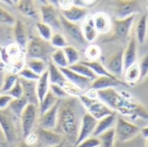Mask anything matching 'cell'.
<instances>
[{
  "mask_svg": "<svg viewBox=\"0 0 148 147\" xmlns=\"http://www.w3.org/2000/svg\"><path fill=\"white\" fill-rule=\"evenodd\" d=\"M97 97L110 109L121 116L131 120H148V109L139 101L134 100L129 94L119 92L115 88L97 91Z\"/></svg>",
  "mask_w": 148,
  "mask_h": 147,
  "instance_id": "6da1fadb",
  "label": "cell"
},
{
  "mask_svg": "<svg viewBox=\"0 0 148 147\" xmlns=\"http://www.w3.org/2000/svg\"><path fill=\"white\" fill-rule=\"evenodd\" d=\"M82 106L79 98L69 97L62 100L59 106L58 120L56 129L63 137H67L75 145L82 117L79 115V107Z\"/></svg>",
  "mask_w": 148,
  "mask_h": 147,
  "instance_id": "7a4b0ae2",
  "label": "cell"
},
{
  "mask_svg": "<svg viewBox=\"0 0 148 147\" xmlns=\"http://www.w3.org/2000/svg\"><path fill=\"white\" fill-rule=\"evenodd\" d=\"M55 49L49 42H46L40 37H33L28 41L25 48V56L26 58L41 59L49 62Z\"/></svg>",
  "mask_w": 148,
  "mask_h": 147,
  "instance_id": "3957f363",
  "label": "cell"
},
{
  "mask_svg": "<svg viewBox=\"0 0 148 147\" xmlns=\"http://www.w3.org/2000/svg\"><path fill=\"white\" fill-rule=\"evenodd\" d=\"M78 98L83 108L86 110V113H89L96 120L115 113L98 98H90L84 94L80 95Z\"/></svg>",
  "mask_w": 148,
  "mask_h": 147,
  "instance_id": "277c9868",
  "label": "cell"
},
{
  "mask_svg": "<svg viewBox=\"0 0 148 147\" xmlns=\"http://www.w3.org/2000/svg\"><path fill=\"white\" fill-rule=\"evenodd\" d=\"M116 140L121 143H126L134 139L140 133V128L133 122L118 116L114 126Z\"/></svg>",
  "mask_w": 148,
  "mask_h": 147,
  "instance_id": "5b68a950",
  "label": "cell"
},
{
  "mask_svg": "<svg viewBox=\"0 0 148 147\" xmlns=\"http://www.w3.org/2000/svg\"><path fill=\"white\" fill-rule=\"evenodd\" d=\"M142 11L140 0H114V14L115 18L122 19Z\"/></svg>",
  "mask_w": 148,
  "mask_h": 147,
  "instance_id": "8992f818",
  "label": "cell"
},
{
  "mask_svg": "<svg viewBox=\"0 0 148 147\" xmlns=\"http://www.w3.org/2000/svg\"><path fill=\"white\" fill-rule=\"evenodd\" d=\"M16 118L9 108L0 110V129L6 140L11 144L16 139V131L14 119Z\"/></svg>",
  "mask_w": 148,
  "mask_h": 147,
  "instance_id": "52a82bcc",
  "label": "cell"
},
{
  "mask_svg": "<svg viewBox=\"0 0 148 147\" xmlns=\"http://www.w3.org/2000/svg\"><path fill=\"white\" fill-rule=\"evenodd\" d=\"M38 107L34 104H28L20 116V124L23 137L25 138L32 133L38 116Z\"/></svg>",
  "mask_w": 148,
  "mask_h": 147,
  "instance_id": "ba28073f",
  "label": "cell"
},
{
  "mask_svg": "<svg viewBox=\"0 0 148 147\" xmlns=\"http://www.w3.org/2000/svg\"><path fill=\"white\" fill-rule=\"evenodd\" d=\"M135 16H132L127 18H115L113 22L112 29H113V36L111 37L112 40H119L125 42L128 39L130 31L134 25Z\"/></svg>",
  "mask_w": 148,
  "mask_h": 147,
  "instance_id": "9c48e42d",
  "label": "cell"
},
{
  "mask_svg": "<svg viewBox=\"0 0 148 147\" xmlns=\"http://www.w3.org/2000/svg\"><path fill=\"white\" fill-rule=\"evenodd\" d=\"M40 18L41 22L48 24L57 31L62 29L61 24V13L58 11V8L47 3L42 4L40 8Z\"/></svg>",
  "mask_w": 148,
  "mask_h": 147,
  "instance_id": "30bf717a",
  "label": "cell"
},
{
  "mask_svg": "<svg viewBox=\"0 0 148 147\" xmlns=\"http://www.w3.org/2000/svg\"><path fill=\"white\" fill-rule=\"evenodd\" d=\"M96 124H97V120L93 116H91L89 113H85L82 115L79 131H78V134H77V138H76L74 147L77 146L78 144H80L82 141L85 140L86 139L94 135V132L95 130Z\"/></svg>",
  "mask_w": 148,
  "mask_h": 147,
  "instance_id": "8fae6325",
  "label": "cell"
},
{
  "mask_svg": "<svg viewBox=\"0 0 148 147\" xmlns=\"http://www.w3.org/2000/svg\"><path fill=\"white\" fill-rule=\"evenodd\" d=\"M103 64L110 74H112L118 79H121L124 73L123 49L111 54L105 60Z\"/></svg>",
  "mask_w": 148,
  "mask_h": 147,
  "instance_id": "7c38bea8",
  "label": "cell"
},
{
  "mask_svg": "<svg viewBox=\"0 0 148 147\" xmlns=\"http://www.w3.org/2000/svg\"><path fill=\"white\" fill-rule=\"evenodd\" d=\"M38 141L45 147H54L64 141V137L56 130H48L39 128L36 133Z\"/></svg>",
  "mask_w": 148,
  "mask_h": 147,
  "instance_id": "4fadbf2b",
  "label": "cell"
},
{
  "mask_svg": "<svg viewBox=\"0 0 148 147\" xmlns=\"http://www.w3.org/2000/svg\"><path fill=\"white\" fill-rule=\"evenodd\" d=\"M60 102L61 101H58L53 107H51L49 110L40 115L38 122L41 128L48 129V130H56L57 126V120H58Z\"/></svg>",
  "mask_w": 148,
  "mask_h": 147,
  "instance_id": "5bb4252c",
  "label": "cell"
},
{
  "mask_svg": "<svg viewBox=\"0 0 148 147\" xmlns=\"http://www.w3.org/2000/svg\"><path fill=\"white\" fill-rule=\"evenodd\" d=\"M61 70L63 73L66 79L68 80V81H69L72 84H74L75 86H76L83 93H85L91 88V83H92L91 80L77 74L76 72L70 69L69 67L62 68H61Z\"/></svg>",
  "mask_w": 148,
  "mask_h": 147,
  "instance_id": "9a60e30c",
  "label": "cell"
},
{
  "mask_svg": "<svg viewBox=\"0 0 148 147\" xmlns=\"http://www.w3.org/2000/svg\"><path fill=\"white\" fill-rule=\"evenodd\" d=\"M61 24H62V29L74 41H75L79 44L88 43L83 37L81 25H79L76 23H72V22L68 21L62 15H61Z\"/></svg>",
  "mask_w": 148,
  "mask_h": 147,
  "instance_id": "2e32d148",
  "label": "cell"
},
{
  "mask_svg": "<svg viewBox=\"0 0 148 147\" xmlns=\"http://www.w3.org/2000/svg\"><path fill=\"white\" fill-rule=\"evenodd\" d=\"M127 86L123 81L118 78H112L108 76H98L91 83V88L94 90L99 91L111 88H117L119 86Z\"/></svg>",
  "mask_w": 148,
  "mask_h": 147,
  "instance_id": "e0dca14e",
  "label": "cell"
},
{
  "mask_svg": "<svg viewBox=\"0 0 148 147\" xmlns=\"http://www.w3.org/2000/svg\"><path fill=\"white\" fill-rule=\"evenodd\" d=\"M138 59V49L137 41L135 37H132L126 47L123 49V62H124V71L127 69L130 66L137 62Z\"/></svg>",
  "mask_w": 148,
  "mask_h": 147,
  "instance_id": "ac0fdd59",
  "label": "cell"
},
{
  "mask_svg": "<svg viewBox=\"0 0 148 147\" xmlns=\"http://www.w3.org/2000/svg\"><path fill=\"white\" fill-rule=\"evenodd\" d=\"M95 27L99 34H107L112 29L113 22L108 14L100 11L93 15Z\"/></svg>",
  "mask_w": 148,
  "mask_h": 147,
  "instance_id": "d6986e66",
  "label": "cell"
},
{
  "mask_svg": "<svg viewBox=\"0 0 148 147\" xmlns=\"http://www.w3.org/2000/svg\"><path fill=\"white\" fill-rule=\"evenodd\" d=\"M82 31L85 41L88 43H92L97 38L99 33L96 30L93 20V15H88L81 25Z\"/></svg>",
  "mask_w": 148,
  "mask_h": 147,
  "instance_id": "ffe728a7",
  "label": "cell"
},
{
  "mask_svg": "<svg viewBox=\"0 0 148 147\" xmlns=\"http://www.w3.org/2000/svg\"><path fill=\"white\" fill-rule=\"evenodd\" d=\"M60 13L68 21L76 23H78V22L80 21H83L84 18L88 15V11L87 8L80 7L76 5H73L69 10H62Z\"/></svg>",
  "mask_w": 148,
  "mask_h": 147,
  "instance_id": "44dd1931",
  "label": "cell"
},
{
  "mask_svg": "<svg viewBox=\"0 0 148 147\" xmlns=\"http://www.w3.org/2000/svg\"><path fill=\"white\" fill-rule=\"evenodd\" d=\"M19 81L23 86V97L28 101L29 104H34L38 107L39 101L36 94V81H28L19 78Z\"/></svg>",
  "mask_w": 148,
  "mask_h": 147,
  "instance_id": "7402d4cb",
  "label": "cell"
},
{
  "mask_svg": "<svg viewBox=\"0 0 148 147\" xmlns=\"http://www.w3.org/2000/svg\"><path fill=\"white\" fill-rule=\"evenodd\" d=\"M16 7L17 10L25 16L36 20L40 18V12L36 8L34 0H19Z\"/></svg>",
  "mask_w": 148,
  "mask_h": 147,
  "instance_id": "603a6c76",
  "label": "cell"
},
{
  "mask_svg": "<svg viewBox=\"0 0 148 147\" xmlns=\"http://www.w3.org/2000/svg\"><path fill=\"white\" fill-rule=\"evenodd\" d=\"M14 26V37H15V41L16 43L22 48L23 49L25 50L26 45L28 43V36H27V31H26V28L25 25L23 24V23L18 19L16 20Z\"/></svg>",
  "mask_w": 148,
  "mask_h": 147,
  "instance_id": "cb8c5ba5",
  "label": "cell"
},
{
  "mask_svg": "<svg viewBox=\"0 0 148 147\" xmlns=\"http://www.w3.org/2000/svg\"><path fill=\"white\" fill-rule=\"evenodd\" d=\"M116 113H114L108 116H106L99 120H97V124L95 126V130L94 132V135L95 137H98L99 135H101V133H105L106 131L114 128L116 123Z\"/></svg>",
  "mask_w": 148,
  "mask_h": 147,
  "instance_id": "d4e9b609",
  "label": "cell"
},
{
  "mask_svg": "<svg viewBox=\"0 0 148 147\" xmlns=\"http://www.w3.org/2000/svg\"><path fill=\"white\" fill-rule=\"evenodd\" d=\"M48 75H49V80L50 84L59 85L63 87L64 84L68 81L63 73L62 72L61 68L56 67L50 61L49 62V66H48Z\"/></svg>",
  "mask_w": 148,
  "mask_h": 147,
  "instance_id": "484cf974",
  "label": "cell"
},
{
  "mask_svg": "<svg viewBox=\"0 0 148 147\" xmlns=\"http://www.w3.org/2000/svg\"><path fill=\"white\" fill-rule=\"evenodd\" d=\"M148 32V16L147 14H143L140 16L136 23L135 29V35H136V41L143 44L147 40Z\"/></svg>",
  "mask_w": 148,
  "mask_h": 147,
  "instance_id": "4316f807",
  "label": "cell"
},
{
  "mask_svg": "<svg viewBox=\"0 0 148 147\" xmlns=\"http://www.w3.org/2000/svg\"><path fill=\"white\" fill-rule=\"evenodd\" d=\"M123 81L127 85L140 83V70L139 67V63L136 62L134 65L130 66L127 69H126L123 73Z\"/></svg>",
  "mask_w": 148,
  "mask_h": 147,
  "instance_id": "83f0119b",
  "label": "cell"
},
{
  "mask_svg": "<svg viewBox=\"0 0 148 147\" xmlns=\"http://www.w3.org/2000/svg\"><path fill=\"white\" fill-rule=\"evenodd\" d=\"M50 89V83L49 80L48 70L44 74H42L39 80L36 81V94L38 101H42V100L45 97V95L49 93Z\"/></svg>",
  "mask_w": 148,
  "mask_h": 147,
  "instance_id": "f1b7e54d",
  "label": "cell"
},
{
  "mask_svg": "<svg viewBox=\"0 0 148 147\" xmlns=\"http://www.w3.org/2000/svg\"><path fill=\"white\" fill-rule=\"evenodd\" d=\"M25 66L29 69L34 71L38 75H42L48 70L49 62L41 59H33V58H26Z\"/></svg>",
  "mask_w": 148,
  "mask_h": 147,
  "instance_id": "f546056e",
  "label": "cell"
},
{
  "mask_svg": "<svg viewBox=\"0 0 148 147\" xmlns=\"http://www.w3.org/2000/svg\"><path fill=\"white\" fill-rule=\"evenodd\" d=\"M82 62L87 65L95 74L97 77L98 76H108L112 78H117L112 74H110L106 68V67L104 66V64L101 63L100 61H82Z\"/></svg>",
  "mask_w": 148,
  "mask_h": 147,
  "instance_id": "4dcf8cb0",
  "label": "cell"
},
{
  "mask_svg": "<svg viewBox=\"0 0 148 147\" xmlns=\"http://www.w3.org/2000/svg\"><path fill=\"white\" fill-rule=\"evenodd\" d=\"M60 101L58 100L53 94L52 92L49 91V93L45 95V97L42 100V101L39 102V105H38V113H39V115H42V113H44L45 112H47L48 110H49L51 107H53L56 102Z\"/></svg>",
  "mask_w": 148,
  "mask_h": 147,
  "instance_id": "1f68e13d",
  "label": "cell"
},
{
  "mask_svg": "<svg viewBox=\"0 0 148 147\" xmlns=\"http://www.w3.org/2000/svg\"><path fill=\"white\" fill-rule=\"evenodd\" d=\"M29 102L24 97H22L19 99H13L10 101L8 108L16 118H20L22 113L26 108Z\"/></svg>",
  "mask_w": 148,
  "mask_h": 147,
  "instance_id": "d6a6232c",
  "label": "cell"
},
{
  "mask_svg": "<svg viewBox=\"0 0 148 147\" xmlns=\"http://www.w3.org/2000/svg\"><path fill=\"white\" fill-rule=\"evenodd\" d=\"M50 62L59 68L69 67L68 61L62 49H56L52 52L50 55Z\"/></svg>",
  "mask_w": 148,
  "mask_h": 147,
  "instance_id": "836d02e7",
  "label": "cell"
},
{
  "mask_svg": "<svg viewBox=\"0 0 148 147\" xmlns=\"http://www.w3.org/2000/svg\"><path fill=\"white\" fill-rule=\"evenodd\" d=\"M69 68L70 69H72L73 71L76 72L77 74H79V75H82V76H84V77H86V78H88L89 80H91L92 81L95 79L97 78L95 74L87 65H85L82 62H79L72 65V66H69Z\"/></svg>",
  "mask_w": 148,
  "mask_h": 147,
  "instance_id": "e575fe53",
  "label": "cell"
},
{
  "mask_svg": "<svg viewBox=\"0 0 148 147\" xmlns=\"http://www.w3.org/2000/svg\"><path fill=\"white\" fill-rule=\"evenodd\" d=\"M98 139L101 141V146L102 147H114L116 141L115 137V130L114 127L111 128L105 133H101L98 136Z\"/></svg>",
  "mask_w": 148,
  "mask_h": 147,
  "instance_id": "d590c367",
  "label": "cell"
},
{
  "mask_svg": "<svg viewBox=\"0 0 148 147\" xmlns=\"http://www.w3.org/2000/svg\"><path fill=\"white\" fill-rule=\"evenodd\" d=\"M36 29L38 33V36L40 38L46 42H49L52 36H53V29L48 24L42 23V22H37L36 23Z\"/></svg>",
  "mask_w": 148,
  "mask_h": 147,
  "instance_id": "8d00e7d4",
  "label": "cell"
},
{
  "mask_svg": "<svg viewBox=\"0 0 148 147\" xmlns=\"http://www.w3.org/2000/svg\"><path fill=\"white\" fill-rule=\"evenodd\" d=\"M62 49H63L64 54L66 55L69 67L79 62V61H80V53H79L78 49L75 47L69 44L68 46H66Z\"/></svg>",
  "mask_w": 148,
  "mask_h": 147,
  "instance_id": "74e56055",
  "label": "cell"
},
{
  "mask_svg": "<svg viewBox=\"0 0 148 147\" xmlns=\"http://www.w3.org/2000/svg\"><path fill=\"white\" fill-rule=\"evenodd\" d=\"M19 77L16 74H13V73H7L3 78V81H2V86H1V89H2V92L3 94H6L8 93L12 88L13 86L16 84V82L18 81Z\"/></svg>",
  "mask_w": 148,
  "mask_h": 147,
  "instance_id": "f35d334b",
  "label": "cell"
},
{
  "mask_svg": "<svg viewBox=\"0 0 148 147\" xmlns=\"http://www.w3.org/2000/svg\"><path fill=\"white\" fill-rule=\"evenodd\" d=\"M101 56V49L97 44H89L85 49L87 61H99Z\"/></svg>",
  "mask_w": 148,
  "mask_h": 147,
  "instance_id": "ab89813d",
  "label": "cell"
},
{
  "mask_svg": "<svg viewBox=\"0 0 148 147\" xmlns=\"http://www.w3.org/2000/svg\"><path fill=\"white\" fill-rule=\"evenodd\" d=\"M49 43L54 49H64L66 46L69 45L67 39L60 32H56L53 34L49 41Z\"/></svg>",
  "mask_w": 148,
  "mask_h": 147,
  "instance_id": "60d3db41",
  "label": "cell"
},
{
  "mask_svg": "<svg viewBox=\"0 0 148 147\" xmlns=\"http://www.w3.org/2000/svg\"><path fill=\"white\" fill-rule=\"evenodd\" d=\"M16 19L10 12L0 7V23L13 26L16 23Z\"/></svg>",
  "mask_w": 148,
  "mask_h": 147,
  "instance_id": "b9f144b4",
  "label": "cell"
},
{
  "mask_svg": "<svg viewBox=\"0 0 148 147\" xmlns=\"http://www.w3.org/2000/svg\"><path fill=\"white\" fill-rule=\"evenodd\" d=\"M17 75L19 78L28 80V81H37L41 76V75H38L37 74H36L34 71H32L26 66L17 74Z\"/></svg>",
  "mask_w": 148,
  "mask_h": 147,
  "instance_id": "7bdbcfd3",
  "label": "cell"
},
{
  "mask_svg": "<svg viewBox=\"0 0 148 147\" xmlns=\"http://www.w3.org/2000/svg\"><path fill=\"white\" fill-rule=\"evenodd\" d=\"M62 88H64V90L66 91V93L69 94V97L78 98L80 95H82L83 94V92L80 88H78L76 86H75L74 84H72L69 81H67Z\"/></svg>",
  "mask_w": 148,
  "mask_h": 147,
  "instance_id": "ee69618b",
  "label": "cell"
},
{
  "mask_svg": "<svg viewBox=\"0 0 148 147\" xmlns=\"http://www.w3.org/2000/svg\"><path fill=\"white\" fill-rule=\"evenodd\" d=\"M6 94H9L12 99H19V98L23 97V86L19 79L16 82V84L13 86V88Z\"/></svg>",
  "mask_w": 148,
  "mask_h": 147,
  "instance_id": "f6af8a7d",
  "label": "cell"
},
{
  "mask_svg": "<svg viewBox=\"0 0 148 147\" xmlns=\"http://www.w3.org/2000/svg\"><path fill=\"white\" fill-rule=\"evenodd\" d=\"M50 91H51L52 94H53L58 100H60V101L69 98V94L66 93V91L64 90V88H63L62 86L50 84Z\"/></svg>",
  "mask_w": 148,
  "mask_h": 147,
  "instance_id": "bcb514c9",
  "label": "cell"
},
{
  "mask_svg": "<svg viewBox=\"0 0 148 147\" xmlns=\"http://www.w3.org/2000/svg\"><path fill=\"white\" fill-rule=\"evenodd\" d=\"M139 63L140 70V83L145 80L148 76V54L145 55Z\"/></svg>",
  "mask_w": 148,
  "mask_h": 147,
  "instance_id": "7dc6e473",
  "label": "cell"
},
{
  "mask_svg": "<svg viewBox=\"0 0 148 147\" xmlns=\"http://www.w3.org/2000/svg\"><path fill=\"white\" fill-rule=\"evenodd\" d=\"M75 147H101V141L98 137L91 136Z\"/></svg>",
  "mask_w": 148,
  "mask_h": 147,
  "instance_id": "c3c4849f",
  "label": "cell"
},
{
  "mask_svg": "<svg viewBox=\"0 0 148 147\" xmlns=\"http://www.w3.org/2000/svg\"><path fill=\"white\" fill-rule=\"evenodd\" d=\"M12 100L13 99L7 94L3 93L2 94H0V110L8 108V107Z\"/></svg>",
  "mask_w": 148,
  "mask_h": 147,
  "instance_id": "681fc988",
  "label": "cell"
},
{
  "mask_svg": "<svg viewBox=\"0 0 148 147\" xmlns=\"http://www.w3.org/2000/svg\"><path fill=\"white\" fill-rule=\"evenodd\" d=\"M97 1L98 0H73L74 5L84 7L87 9H88V7H91V6L95 5L97 3Z\"/></svg>",
  "mask_w": 148,
  "mask_h": 147,
  "instance_id": "f907efd6",
  "label": "cell"
},
{
  "mask_svg": "<svg viewBox=\"0 0 148 147\" xmlns=\"http://www.w3.org/2000/svg\"><path fill=\"white\" fill-rule=\"evenodd\" d=\"M24 139V143L28 146H31L33 145H35L37 141H38V137L36 133H30L29 134H28Z\"/></svg>",
  "mask_w": 148,
  "mask_h": 147,
  "instance_id": "816d5d0a",
  "label": "cell"
},
{
  "mask_svg": "<svg viewBox=\"0 0 148 147\" xmlns=\"http://www.w3.org/2000/svg\"><path fill=\"white\" fill-rule=\"evenodd\" d=\"M73 5H74L73 0H59L58 2V8L61 10V11L69 10Z\"/></svg>",
  "mask_w": 148,
  "mask_h": 147,
  "instance_id": "f5cc1de1",
  "label": "cell"
},
{
  "mask_svg": "<svg viewBox=\"0 0 148 147\" xmlns=\"http://www.w3.org/2000/svg\"><path fill=\"white\" fill-rule=\"evenodd\" d=\"M140 133L146 139H148V126L143 127V128H140Z\"/></svg>",
  "mask_w": 148,
  "mask_h": 147,
  "instance_id": "db71d44e",
  "label": "cell"
},
{
  "mask_svg": "<svg viewBox=\"0 0 148 147\" xmlns=\"http://www.w3.org/2000/svg\"><path fill=\"white\" fill-rule=\"evenodd\" d=\"M58 2H59V0H47L48 3H49L56 8H58Z\"/></svg>",
  "mask_w": 148,
  "mask_h": 147,
  "instance_id": "11a10c76",
  "label": "cell"
},
{
  "mask_svg": "<svg viewBox=\"0 0 148 147\" xmlns=\"http://www.w3.org/2000/svg\"><path fill=\"white\" fill-rule=\"evenodd\" d=\"M5 68H6V67H5L4 63L3 62L1 57H0V75H2V74H3V70H4Z\"/></svg>",
  "mask_w": 148,
  "mask_h": 147,
  "instance_id": "9f6ffc18",
  "label": "cell"
},
{
  "mask_svg": "<svg viewBox=\"0 0 148 147\" xmlns=\"http://www.w3.org/2000/svg\"><path fill=\"white\" fill-rule=\"evenodd\" d=\"M54 147H69V146H68L67 140H66V139H64V141H63L62 143H61L60 145H58V146H54Z\"/></svg>",
  "mask_w": 148,
  "mask_h": 147,
  "instance_id": "6f0895ef",
  "label": "cell"
},
{
  "mask_svg": "<svg viewBox=\"0 0 148 147\" xmlns=\"http://www.w3.org/2000/svg\"><path fill=\"white\" fill-rule=\"evenodd\" d=\"M2 3H5V4H7V5H10V6H13V3H12V2H11V0H0Z\"/></svg>",
  "mask_w": 148,
  "mask_h": 147,
  "instance_id": "680465c9",
  "label": "cell"
},
{
  "mask_svg": "<svg viewBox=\"0 0 148 147\" xmlns=\"http://www.w3.org/2000/svg\"><path fill=\"white\" fill-rule=\"evenodd\" d=\"M16 147H29V146H28L24 142H22V143H19V144H18V145H17Z\"/></svg>",
  "mask_w": 148,
  "mask_h": 147,
  "instance_id": "91938a15",
  "label": "cell"
},
{
  "mask_svg": "<svg viewBox=\"0 0 148 147\" xmlns=\"http://www.w3.org/2000/svg\"><path fill=\"white\" fill-rule=\"evenodd\" d=\"M40 3H42V4H47L48 3H47V0H37Z\"/></svg>",
  "mask_w": 148,
  "mask_h": 147,
  "instance_id": "94428289",
  "label": "cell"
},
{
  "mask_svg": "<svg viewBox=\"0 0 148 147\" xmlns=\"http://www.w3.org/2000/svg\"><path fill=\"white\" fill-rule=\"evenodd\" d=\"M11 2H12L13 5H16V3L19 2V0H11Z\"/></svg>",
  "mask_w": 148,
  "mask_h": 147,
  "instance_id": "6125c7cd",
  "label": "cell"
},
{
  "mask_svg": "<svg viewBox=\"0 0 148 147\" xmlns=\"http://www.w3.org/2000/svg\"><path fill=\"white\" fill-rule=\"evenodd\" d=\"M146 147H148V139H146Z\"/></svg>",
  "mask_w": 148,
  "mask_h": 147,
  "instance_id": "be15d7a7",
  "label": "cell"
},
{
  "mask_svg": "<svg viewBox=\"0 0 148 147\" xmlns=\"http://www.w3.org/2000/svg\"><path fill=\"white\" fill-rule=\"evenodd\" d=\"M3 94V92H2V89H1V87H0V94Z\"/></svg>",
  "mask_w": 148,
  "mask_h": 147,
  "instance_id": "e7e4bbea",
  "label": "cell"
},
{
  "mask_svg": "<svg viewBox=\"0 0 148 147\" xmlns=\"http://www.w3.org/2000/svg\"><path fill=\"white\" fill-rule=\"evenodd\" d=\"M146 6H147V10H148V1L147 2V4H146Z\"/></svg>",
  "mask_w": 148,
  "mask_h": 147,
  "instance_id": "03108f58",
  "label": "cell"
}]
</instances>
